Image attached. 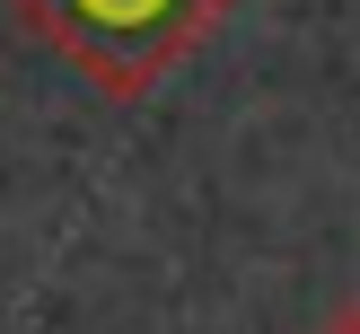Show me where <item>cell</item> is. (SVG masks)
I'll return each instance as SVG.
<instances>
[{
    "mask_svg": "<svg viewBox=\"0 0 360 334\" xmlns=\"http://www.w3.org/2000/svg\"><path fill=\"white\" fill-rule=\"evenodd\" d=\"M35 44H53L88 88L105 97H150L238 0H0Z\"/></svg>",
    "mask_w": 360,
    "mask_h": 334,
    "instance_id": "6da1fadb",
    "label": "cell"
},
{
    "mask_svg": "<svg viewBox=\"0 0 360 334\" xmlns=\"http://www.w3.org/2000/svg\"><path fill=\"white\" fill-rule=\"evenodd\" d=\"M316 334H360V299H343V308H334V316H326Z\"/></svg>",
    "mask_w": 360,
    "mask_h": 334,
    "instance_id": "7a4b0ae2",
    "label": "cell"
}]
</instances>
